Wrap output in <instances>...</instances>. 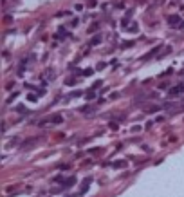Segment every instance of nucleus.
<instances>
[{
    "label": "nucleus",
    "mask_w": 184,
    "mask_h": 197,
    "mask_svg": "<svg viewBox=\"0 0 184 197\" xmlns=\"http://www.w3.org/2000/svg\"><path fill=\"white\" fill-rule=\"evenodd\" d=\"M76 183V179L74 177H70V179H67V181H63V186H72Z\"/></svg>",
    "instance_id": "obj_3"
},
{
    "label": "nucleus",
    "mask_w": 184,
    "mask_h": 197,
    "mask_svg": "<svg viewBox=\"0 0 184 197\" xmlns=\"http://www.w3.org/2000/svg\"><path fill=\"white\" fill-rule=\"evenodd\" d=\"M96 96V92H89V94H87V98H89V100H92Z\"/></svg>",
    "instance_id": "obj_4"
},
{
    "label": "nucleus",
    "mask_w": 184,
    "mask_h": 197,
    "mask_svg": "<svg viewBox=\"0 0 184 197\" xmlns=\"http://www.w3.org/2000/svg\"><path fill=\"white\" fill-rule=\"evenodd\" d=\"M168 22H170V25H179V27H182V25H184V22H180L179 16H170Z\"/></svg>",
    "instance_id": "obj_2"
},
{
    "label": "nucleus",
    "mask_w": 184,
    "mask_h": 197,
    "mask_svg": "<svg viewBox=\"0 0 184 197\" xmlns=\"http://www.w3.org/2000/svg\"><path fill=\"white\" fill-rule=\"evenodd\" d=\"M180 94H184V83H179L170 89V96H180Z\"/></svg>",
    "instance_id": "obj_1"
}]
</instances>
